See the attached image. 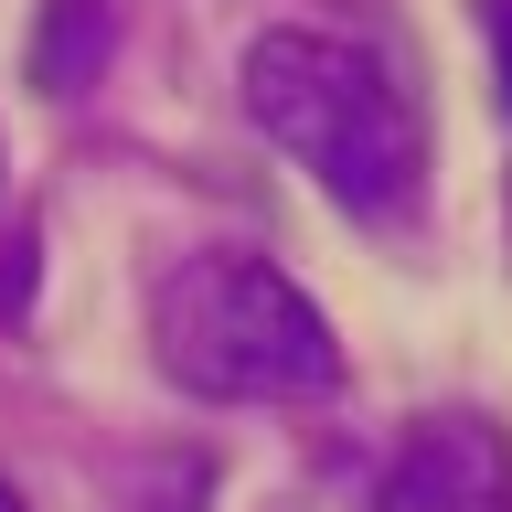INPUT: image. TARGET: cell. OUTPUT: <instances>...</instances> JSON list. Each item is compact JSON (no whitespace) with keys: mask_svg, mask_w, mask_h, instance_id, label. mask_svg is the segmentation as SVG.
Here are the masks:
<instances>
[{"mask_svg":"<svg viewBox=\"0 0 512 512\" xmlns=\"http://www.w3.org/2000/svg\"><path fill=\"white\" fill-rule=\"evenodd\" d=\"M246 118L310 171L352 224H406L427 192V118L406 75L352 32H256L246 43Z\"/></svg>","mask_w":512,"mask_h":512,"instance_id":"cell-1","label":"cell"},{"mask_svg":"<svg viewBox=\"0 0 512 512\" xmlns=\"http://www.w3.org/2000/svg\"><path fill=\"white\" fill-rule=\"evenodd\" d=\"M150 352L203 406H288L342 384V342L310 310V288L246 246H203L150 278Z\"/></svg>","mask_w":512,"mask_h":512,"instance_id":"cell-2","label":"cell"},{"mask_svg":"<svg viewBox=\"0 0 512 512\" xmlns=\"http://www.w3.org/2000/svg\"><path fill=\"white\" fill-rule=\"evenodd\" d=\"M374 512H512V448L480 406L416 416L374 480Z\"/></svg>","mask_w":512,"mask_h":512,"instance_id":"cell-3","label":"cell"},{"mask_svg":"<svg viewBox=\"0 0 512 512\" xmlns=\"http://www.w3.org/2000/svg\"><path fill=\"white\" fill-rule=\"evenodd\" d=\"M107 0H43V32H32V86L43 96H75L96 86V64H107Z\"/></svg>","mask_w":512,"mask_h":512,"instance_id":"cell-4","label":"cell"},{"mask_svg":"<svg viewBox=\"0 0 512 512\" xmlns=\"http://www.w3.org/2000/svg\"><path fill=\"white\" fill-rule=\"evenodd\" d=\"M491 64H502V118H512V0H491Z\"/></svg>","mask_w":512,"mask_h":512,"instance_id":"cell-5","label":"cell"},{"mask_svg":"<svg viewBox=\"0 0 512 512\" xmlns=\"http://www.w3.org/2000/svg\"><path fill=\"white\" fill-rule=\"evenodd\" d=\"M0 512H22V491H11V480H0Z\"/></svg>","mask_w":512,"mask_h":512,"instance_id":"cell-6","label":"cell"}]
</instances>
